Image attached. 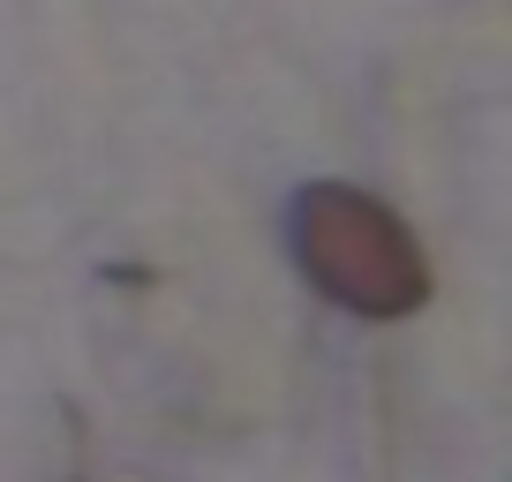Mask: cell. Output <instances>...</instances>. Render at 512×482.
Masks as SVG:
<instances>
[{"instance_id": "6da1fadb", "label": "cell", "mask_w": 512, "mask_h": 482, "mask_svg": "<svg viewBox=\"0 0 512 482\" xmlns=\"http://www.w3.org/2000/svg\"><path fill=\"white\" fill-rule=\"evenodd\" d=\"M294 257L354 317H407V309L430 302V264H422L407 219L362 189H339V181L302 189V204H294Z\"/></svg>"}]
</instances>
